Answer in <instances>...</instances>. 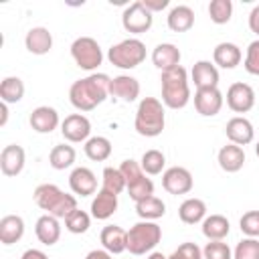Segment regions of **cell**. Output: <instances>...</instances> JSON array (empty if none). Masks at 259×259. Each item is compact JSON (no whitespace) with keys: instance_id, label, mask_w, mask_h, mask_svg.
<instances>
[{"instance_id":"obj_1","label":"cell","mask_w":259,"mask_h":259,"mask_svg":"<svg viewBox=\"0 0 259 259\" xmlns=\"http://www.w3.org/2000/svg\"><path fill=\"white\" fill-rule=\"evenodd\" d=\"M111 77L105 73H91L79 81H75L69 89V101L79 111H91L99 103H103L109 95Z\"/></svg>"},{"instance_id":"obj_2","label":"cell","mask_w":259,"mask_h":259,"mask_svg":"<svg viewBox=\"0 0 259 259\" xmlns=\"http://www.w3.org/2000/svg\"><path fill=\"white\" fill-rule=\"evenodd\" d=\"M32 198L38 208L47 210V214H53L57 219H67L77 208V198L73 194L63 192L57 184H38L32 192Z\"/></svg>"},{"instance_id":"obj_3","label":"cell","mask_w":259,"mask_h":259,"mask_svg":"<svg viewBox=\"0 0 259 259\" xmlns=\"http://www.w3.org/2000/svg\"><path fill=\"white\" fill-rule=\"evenodd\" d=\"M162 83V103L170 109H182L190 101V85L188 73L182 65L168 69L160 77Z\"/></svg>"},{"instance_id":"obj_4","label":"cell","mask_w":259,"mask_h":259,"mask_svg":"<svg viewBox=\"0 0 259 259\" xmlns=\"http://www.w3.org/2000/svg\"><path fill=\"white\" fill-rule=\"evenodd\" d=\"M166 125V113H164V103L156 97H144L138 105L134 127L140 136L144 138H156L164 132Z\"/></svg>"},{"instance_id":"obj_5","label":"cell","mask_w":259,"mask_h":259,"mask_svg":"<svg viewBox=\"0 0 259 259\" xmlns=\"http://www.w3.org/2000/svg\"><path fill=\"white\" fill-rule=\"evenodd\" d=\"M162 241V227L154 221H140L127 231V251L132 255H146Z\"/></svg>"},{"instance_id":"obj_6","label":"cell","mask_w":259,"mask_h":259,"mask_svg":"<svg viewBox=\"0 0 259 259\" xmlns=\"http://www.w3.org/2000/svg\"><path fill=\"white\" fill-rule=\"evenodd\" d=\"M107 59L117 69H136L146 61V45L140 38H125L107 51Z\"/></svg>"},{"instance_id":"obj_7","label":"cell","mask_w":259,"mask_h":259,"mask_svg":"<svg viewBox=\"0 0 259 259\" xmlns=\"http://www.w3.org/2000/svg\"><path fill=\"white\" fill-rule=\"evenodd\" d=\"M71 57H73L75 65L81 67L83 71H95L101 65V61H103L101 47L91 36H79V38H75L73 45H71Z\"/></svg>"},{"instance_id":"obj_8","label":"cell","mask_w":259,"mask_h":259,"mask_svg":"<svg viewBox=\"0 0 259 259\" xmlns=\"http://www.w3.org/2000/svg\"><path fill=\"white\" fill-rule=\"evenodd\" d=\"M121 24L127 32L132 34H142L148 32L154 24V14L144 6L142 0H136L132 4L125 6L123 14H121Z\"/></svg>"},{"instance_id":"obj_9","label":"cell","mask_w":259,"mask_h":259,"mask_svg":"<svg viewBox=\"0 0 259 259\" xmlns=\"http://www.w3.org/2000/svg\"><path fill=\"white\" fill-rule=\"evenodd\" d=\"M192 174L184 166H172L162 174V186L170 194H188L192 190Z\"/></svg>"},{"instance_id":"obj_10","label":"cell","mask_w":259,"mask_h":259,"mask_svg":"<svg viewBox=\"0 0 259 259\" xmlns=\"http://www.w3.org/2000/svg\"><path fill=\"white\" fill-rule=\"evenodd\" d=\"M227 105L229 109H233L235 113H247L253 109L255 105V91L251 85L247 83H233L229 89H227Z\"/></svg>"},{"instance_id":"obj_11","label":"cell","mask_w":259,"mask_h":259,"mask_svg":"<svg viewBox=\"0 0 259 259\" xmlns=\"http://www.w3.org/2000/svg\"><path fill=\"white\" fill-rule=\"evenodd\" d=\"M61 134L67 142H87L91 134V121L83 113H71L61 121Z\"/></svg>"},{"instance_id":"obj_12","label":"cell","mask_w":259,"mask_h":259,"mask_svg":"<svg viewBox=\"0 0 259 259\" xmlns=\"http://www.w3.org/2000/svg\"><path fill=\"white\" fill-rule=\"evenodd\" d=\"M225 97L219 91V87H208V89H196L194 93V107L200 115L212 117L223 109Z\"/></svg>"},{"instance_id":"obj_13","label":"cell","mask_w":259,"mask_h":259,"mask_svg":"<svg viewBox=\"0 0 259 259\" xmlns=\"http://www.w3.org/2000/svg\"><path fill=\"white\" fill-rule=\"evenodd\" d=\"M24 148L18 144H8L0 152V170L4 176H18L24 168Z\"/></svg>"},{"instance_id":"obj_14","label":"cell","mask_w":259,"mask_h":259,"mask_svg":"<svg viewBox=\"0 0 259 259\" xmlns=\"http://www.w3.org/2000/svg\"><path fill=\"white\" fill-rule=\"evenodd\" d=\"M227 138L231 144H237V146H247L253 142L255 138V130H253V123L243 117V115H237V117H231L227 121Z\"/></svg>"},{"instance_id":"obj_15","label":"cell","mask_w":259,"mask_h":259,"mask_svg":"<svg viewBox=\"0 0 259 259\" xmlns=\"http://www.w3.org/2000/svg\"><path fill=\"white\" fill-rule=\"evenodd\" d=\"M109 95H113L125 103H132L140 97V81L132 75H117L109 83Z\"/></svg>"},{"instance_id":"obj_16","label":"cell","mask_w":259,"mask_h":259,"mask_svg":"<svg viewBox=\"0 0 259 259\" xmlns=\"http://www.w3.org/2000/svg\"><path fill=\"white\" fill-rule=\"evenodd\" d=\"M69 186L73 190V194L79 196H91L97 192V178L95 174L85 168V166H77L71 174H69Z\"/></svg>"},{"instance_id":"obj_17","label":"cell","mask_w":259,"mask_h":259,"mask_svg":"<svg viewBox=\"0 0 259 259\" xmlns=\"http://www.w3.org/2000/svg\"><path fill=\"white\" fill-rule=\"evenodd\" d=\"M30 127L38 134H51L53 130H57V125L61 123L59 119V113L55 107H49V105H38L32 109L30 113Z\"/></svg>"},{"instance_id":"obj_18","label":"cell","mask_w":259,"mask_h":259,"mask_svg":"<svg viewBox=\"0 0 259 259\" xmlns=\"http://www.w3.org/2000/svg\"><path fill=\"white\" fill-rule=\"evenodd\" d=\"M99 241L103 245V249L111 255H119L127 249V231H123L117 225H107L101 229Z\"/></svg>"},{"instance_id":"obj_19","label":"cell","mask_w":259,"mask_h":259,"mask_svg":"<svg viewBox=\"0 0 259 259\" xmlns=\"http://www.w3.org/2000/svg\"><path fill=\"white\" fill-rule=\"evenodd\" d=\"M180 49L172 42H160L154 51H152V63L156 69H160L162 73L168 71V69H174L180 65Z\"/></svg>"},{"instance_id":"obj_20","label":"cell","mask_w":259,"mask_h":259,"mask_svg":"<svg viewBox=\"0 0 259 259\" xmlns=\"http://www.w3.org/2000/svg\"><path fill=\"white\" fill-rule=\"evenodd\" d=\"M24 47L32 55H47L53 49V34L45 26H32L24 36Z\"/></svg>"},{"instance_id":"obj_21","label":"cell","mask_w":259,"mask_h":259,"mask_svg":"<svg viewBox=\"0 0 259 259\" xmlns=\"http://www.w3.org/2000/svg\"><path fill=\"white\" fill-rule=\"evenodd\" d=\"M192 81L196 89L219 87V69L210 61H196L192 67Z\"/></svg>"},{"instance_id":"obj_22","label":"cell","mask_w":259,"mask_h":259,"mask_svg":"<svg viewBox=\"0 0 259 259\" xmlns=\"http://www.w3.org/2000/svg\"><path fill=\"white\" fill-rule=\"evenodd\" d=\"M217 160H219V166H221L225 172H229V174L239 172V170L243 168V164H245V150H243L241 146L229 142L227 146H223V148L219 150Z\"/></svg>"},{"instance_id":"obj_23","label":"cell","mask_w":259,"mask_h":259,"mask_svg":"<svg viewBox=\"0 0 259 259\" xmlns=\"http://www.w3.org/2000/svg\"><path fill=\"white\" fill-rule=\"evenodd\" d=\"M34 233H36V239L42 243V245H55L59 239H61V225H59V219L53 217V214H42L38 217L36 225H34Z\"/></svg>"},{"instance_id":"obj_24","label":"cell","mask_w":259,"mask_h":259,"mask_svg":"<svg viewBox=\"0 0 259 259\" xmlns=\"http://www.w3.org/2000/svg\"><path fill=\"white\" fill-rule=\"evenodd\" d=\"M24 235V221L18 214H6L0 219V243L14 245Z\"/></svg>"},{"instance_id":"obj_25","label":"cell","mask_w":259,"mask_h":259,"mask_svg":"<svg viewBox=\"0 0 259 259\" xmlns=\"http://www.w3.org/2000/svg\"><path fill=\"white\" fill-rule=\"evenodd\" d=\"M115 210H117V194L99 188V192L91 202V217L97 221H107Z\"/></svg>"},{"instance_id":"obj_26","label":"cell","mask_w":259,"mask_h":259,"mask_svg":"<svg viewBox=\"0 0 259 259\" xmlns=\"http://www.w3.org/2000/svg\"><path fill=\"white\" fill-rule=\"evenodd\" d=\"M243 59L241 49L235 42H219L212 51V61L214 65L223 67V69H235Z\"/></svg>"},{"instance_id":"obj_27","label":"cell","mask_w":259,"mask_h":259,"mask_svg":"<svg viewBox=\"0 0 259 259\" xmlns=\"http://www.w3.org/2000/svg\"><path fill=\"white\" fill-rule=\"evenodd\" d=\"M168 28L174 32H186L194 26V10L186 4H178L168 12Z\"/></svg>"},{"instance_id":"obj_28","label":"cell","mask_w":259,"mask_h":259,"mask_svg":"<svg viewBox=\"0 0 259 259\" xmlns=\"http://www.w3.org/2000/svg\"><path fill=\"white\" fill-rule=\"evenodd\" d=\"M178 217L184 225H196L202 223L206 219V204L200 198H186L180 208H178Z\"/></svg>"},{"instance_id":"obj_29","label":"cell","mask_w":259,"mask_h":259,"mask_svg":"<svg viewBox=\"0 0 259 259\" xmlns=\"http://www.w3.org/2000/svg\"><path fill=\"white\" fill-rule=\"evenodd\" d=\"M231 231V223L223 214H210L202 221V235L208 241H223Z\"/></svg>"},{"instance_id":"obj_30","label":"cell","mask_w":259,"mask_h":259,"mask_svg":"<svg viewBox=\"0 0 259 259\" xmlns=\"http://www.w3.org/2000/svg\"><path fill=\"white\" fill-rule=\"evenodd\" d=\"M136 212L142 221H156V219H162L166 214V204L162 198L152 194V196L136 202Z\"/></svg>"},{"instance_id":"obj_31","label":"cell","mask_w":259,"mask_h":259,"mask_svg":"<svg viewBox=\"0 0 259 259\" xmlns=\"http://www.w3.org/2000/svg\"><path fill=\"white\" fill-rule=\"evenodd\" d=\"M85 156L93 162H105L111 156V142L103 136H93L85 142Z\"/></svg>"},{"instance_id":"obj_32","label":"cell","mask_w":259,"mask_h":259,"mask_svg":"<svg viewBox=\"0 0 259 259\" xmlns=\"http://www.w3.org/2000/svg\"><path fill=\"white\" fill-rule=\"evenodd\" d=\"M24 97V83L20 77H4L0 83V99L4 103H18Z\"/></svg>"},{"instance_id":"obj_33","label":"cell","mask_w":259,"mask_h":259,"mask_svg":"<svg viewBox=\"0 0 259 259\" xmlns=\"http://www.w3.org/2000/svg\"><path fill=\"white\" fill-rule=\"evenodd\" d=\"M75 148L73 146H67V144H57L51 154H49V164L55 168V170H65L69 166H73L75 162Z\"/></svg>"},{"instance_id":"obj_34","label":"cell","mask_w":259,"mask_h":259,"mask_svg":"<svg viewBox=\"0 0 259 259\" xmlns=\"http://www.w3.org/2000/svg\"><path fill=\"white\" fill-rule=\"evenodd\" d=\"M140 166H142V170L146 174L156 176V174H160L164 170L166 158H164V154L160 150H146L144 156H142V160H140Z\"/></svg>"},{"instance_id":"obj_35","label":"cell","mask_w":259,"mask_h":259,"mask_svg":"<svg viewBox=\"0 0 259 259\" xmlns=\"http://www.w3.org/2000/svg\"><path fill=\"white\" fill-rule=\"evenodd\" d=\"M103 190L111 192V194H119L125 190V178L121 174L119 168H113V166H107L103 170V184H101Z\"/></svg>"},{"instance_id":"obj_36","label":"cell","mask_w":259,"mask_h":259,"mask_svg":"<svg viewBox=\"0 0 259 259\" xmlns=\"http://www.w3.org/2000/svg\"><path fill=\"white\" fill-rule=\"evenodd\" d=\"M125 190H127V194H130V198H132L134 202H140V200H144V198H148V196L154 194V182L144 174V176H140L138 180L130 182V184L125 186Z\"/></svg>"},{"instance_id":"obj_37","label":"cell","mask_w":259,"mask_h":259,"mask_svg":"<svg viewBox=\"0 0 259 259\" xmlns=\"http://www.w3.org/2000/svg\"><path fill=\"white\" fill-rule=\"evenodd\" d=\"M208 16L214 24H227L233 16V2L231 0H210Z\"/></svg>"},{"instance_id":"obj_38","label":"cell","mask_w":259,"mask_h":259,"mask_svg":"<svg viewBox=\"0 0 259 259\" xmlns=\"http://www.w3.org/2000/svg\"><path fill=\"white\" fill-rule=\"evenodd\" d=\"M65 227L69 233H75V235H83L87 233V229L91 227V217L81 210V208H75L67 219H65Z\"/></svg>"},{"instance_id":"obj_39","label":"cell","mask_w":259,"mask_h":259,"mask_svg":"<svg viewBox=\"0 0 259 259\" xmlns=\"http://www.w3.org/2000/svg\"><path fill=\"white\" fill-rule=\"evenodd\" d=\"M233 259H259V241L255 237H245L237 243Z\"/></svg>"},{"instance_id":"obj_40","label":"cell","mask_w":259,"mask_h":259,"mask_svg":"<svg viewBox=\"0 0 259 259\" xmlns=\"http://www.w3.org/2000/svg\"><path fill=\"white\" fill-rule=\"evenodd\" d=\"M202 259H233V251L223 241H208L202 249Z\"/></svg>"},{"instance_id":"obj_41","label":"cell","mask_w":259,"mask_h":259,"mask_svg":"<svg viewBox=\"0 0 259 259\" xmlns=\"http://www.w3.org/2000/svg\"><path fill=\"white\" fill-rule=\"evenodd\" d=\"M241 233L247 237H259V210H247L239 221Z\"/></svg>"},{"instance_id":"obj_42","label":"cell","mask_w":259,"mask_h":259,"mask_svg":"<svg viewBox=\"0 0 259 259\" xmlns=\"http://www.w3.org/2000/svg\"><path fill=\"white\" fill-rule=\"evenodd\" d=\"M245 71L249 75H259V38L249 42L247 53H245Z\"/></svg>"},{"instance_id":"obj_43","label":"cell","mask_w":259,"mask_h":259,"mask_svg":"<svg viewBox=\"0 0 259 259\" xmlns=\"http://www.w3.org/2000/svg\"><path fill=\"white\" fill-rule=\"evenodd\" d=\"M168 259H202V249L196 243H182Z\"/></svg>"},{"instance_id":"obj_44","label":"cell","mask_w":259,"mask_h":259,"mask_svg":"<svg viewBox=\"0 0 259 259\" xmlns=\"http://www.w3.org/2000/svg\"><path fill=\"white\" fill-rule=\"evenodd\" d=\"M142 2H144V6H146L152 14H154V12H158V10H164V8L170 4L168 0H142Z\"/></svg>"},{"instance_id":"obj_45","label":"cell","mask_w":259,"mask_h":259,"mask_svg":"<svg viewBox=\"0 0 259 259\" xmlns=\"http://www.w3.org/2000/svg\"><path fill=\"white\" fill-rule=\"evenodd\" d=\"M249 28H251V32L259 34V4L249 12Z\"/></svg>"},{"instance_id":"obj_46","label":"cell","mask_w":259,"mask_h":259,"mask_svg":"<svg viewBox=\"0 0 259 259\" xmlns=\"http://www.w3.org/2000/svg\"><path fill=\"white\" fill-rule=\"evenodd\" d=\"M20 259H49V257H47V253H42L40 249H26Z\"/></svg>"},{"instance_id":"obj_47","label":"cell","mask_w":259,"mask_h":259,"mask_svg":"<svg viewBox=\"0 0 259 259\" xmlns=\"http://www.w3.org/2000/svg\"><path fill=\"white\" fill-rule=\"evenodd\" d=\"M85 259H111V253H107L105 249H93L85 255Z\"/></svg>"},{"instance_id":"obj_48","label":"cell","mask_w":259,"mask_h":259,"mask_svg":"<svg viewBox=\"0 0 259 259\" xmlns=\"http://www.w3.org/2000/svg\"><path fill=\"white\" fill-rule=\"evenodd\" d=\"M0 113H2V117H0V127H4L6 125V121H8V103H0Z\"/></svg>"},{"instance_id":"obj_49","label":"cell","mask_w":259,"mask_h":259,"mask_svg":"<svg viewBox=\"0 0 259 259\" xmlns=\"http://www.w3.org/2000/svg\"><path fill=\"white\" fill-rule=\"evenodd\" d=\"M148 259H168L164 253H160V251H154V253H150V257Z\"/></svg>"},{"instance_id":"obj_50","label":"cell","mask_w":259,"mask_h":259,"mask_svg":"<svg viewBox=\"0 0 259 259\" xmlns=\"http://www.w3.org/2000/svg\"><path fill=\"white\" fill-rule=\"evenodd\" d=\"M255 154H257V158H259V142H257V146H255Z\"/></svg>"}]
</instances>
